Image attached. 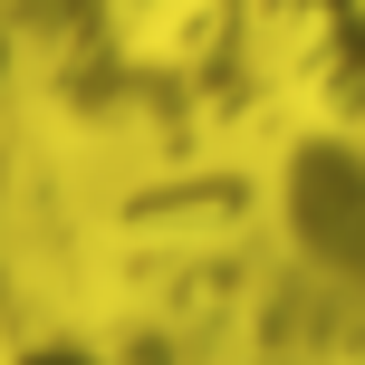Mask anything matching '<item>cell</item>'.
Returning <instances> with one entry per match:
<instances>
[{
	"mask_svg": "<svg viewBox=\"0 0 365 365\" xmlns=\"http://www.w3.org/2000/svg\"><path fill=\"white\" fill-rule=\"evenodd\" d=\"M279 10H289V29L317 48V68L365 96V0H279Z\"/></svg>",
	"mask_w": 365,
	"mask_h": 365,
	"instance_id": "obj_1",
	"label": "cell"
},
{
	"mask_svg": "<svg viewBox=\"0 0 365 365\" xmlns=\"http://www.w3.org/2000/svg\"><path fill=\"white\" fill-rule=\"evenodd\" d=\"M19 365H96V356H87V346H29Z\"/></svg>",
	"mask_w": 365,
	"mask_h": 365,
	"instance_id": "obj_2",
	"label": "cell"
}]
</instances>
